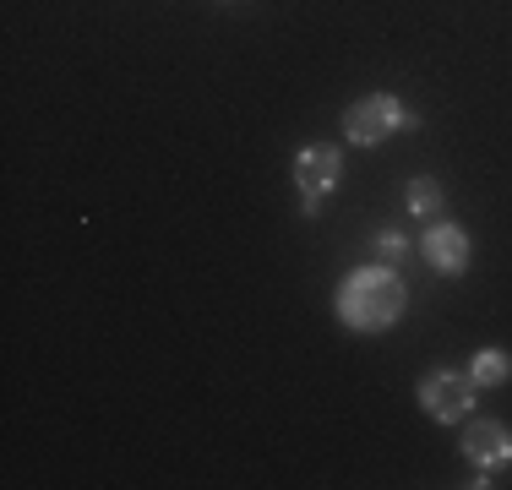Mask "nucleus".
<instances>
[{
  "mask_svg": "<svg viewBox=\"0 0 512 490\" xmlns=\"http://www.w3.org/2000/svg\"><path fill=\"white\" fill-rule=\"evenodd\" d=\"M333 311H338V322L355 327V333H387V327L404 322L409 289H404V278H398L393 267L371 262V267H355V273L338 284Z\"/></svg>",
  "mask_w": 512,
  "mask_h": 490,
  "instance_id": "obj_1",
  "label": "nucleus"
},
{
  "mask_svg": "<svg viewBox=\"0 0 512 490\" xmlns=\"http://www.w3.org/2000/svg\"><path fill=\"white\" fill-rule=\"evenodd\" d=\"M398 131H414V109L404 104V98H393V93L355 98V104L344 109V137L355 147H376V142L398 137Z\"/></svg>",
  "mask_w": 512,
  "mask_h": 490,
  "instance_id": "obj_2",
  "label": "nucleus"
},
{
  "mask_svg": "<svg viewBox=\"0 0 512 490\" xmlns=\"http://www.w3.org/2000/svg\"><path fill=\"white\" fill-rule=\"evenodd\" d=\"M295 196H300V213L316 218L322 213V202L333 196L338 186H344V153H338L333 142H311L295 153Z\"/></svg>",
  "mask_w": 512,
  "mask_h": 490,
  "instance_id": "obj_3",
  "label": "nucleus"
},
{
  "mask_svg": "<svg viewBox=\"0 0 512 490\" xmlns=\"http://www.w3.org/2000/svg\"><path fill=\"white\" fill-rule=\"evenodd\" d=\"M474 376L469 371H453V365H436V371L420 376V409L431 414L436 425H458L463 414L474 409Z\"/></svg>",
  "mask_w": 512,
  "mask_h": 490,
  "instance_id": "obj_4",
  "label": "nucleus"
},
{
  "mask_svg": "<svg viewBox=\"0 0 512 490\" xmlns=\"http://www.w3.org/2000/svg\"><path fill=\"white\" fill-rule=\"evenodd\" d=\"M420 256H425V262H431L442 278H463V273H469V262H474V240H469V229L436 218V224L420 235Z\"/></svg>",
  "mask_w": 512,
  "mask_h": 490,
  "instance_id": "obj_5",
  "label": "nucleus"
},
{
  "mask_svg": "<svg viewBox=\"0 0 512 490\" xmlns=\"http://www.w3.org/2000/svg\"><path fill=\"white\" fill-rule=\"evenodd\" d=\"M463 458L474 463V469H502V463H512V431L502 420H469V431L458 436Z\"/></svg>",
  "mask_w": 512,
  "mask_h": 490,
  "instance_id": "obj_6",
  "label": "nucleus"
},
{
  "mask_svg": "<svg viewBox=\"0 0 512 490\" xmlns=\"http://www.w3.org/2000/svg\"><path fill=\"white\" fill-rule=\"evenodd\" d=\"M404 207H409L414 218H442V207H447L442 180H436V175H414L409 186H404Z\"/></svg>",
  "mask_w": 512,
  "mask_h": 490,
  "instance_id": "obj_7",
  "label": "nucleus"
},
{
  "mask_svg": "<svg viewBox=\"0 0 512 490\" xmlns=\"http://www.w3.org/2000/svg\"><path fill=\"white\" fill-rule=\"evenodd\" d=\"M469 376H474V387H480V392L502 387L507 376H512V354H507V349H480V354L469 360Z\"/></svg>",
  "mask_w": 512,
  "mask_h": 490,
  "instance_id": "obj_8",
  "label": "nucleus"
},
{
  "mask_svg": "<svg viewBox=\"0 0 512 490\" xmlns=\"http://www.w3.org/2000/svg\"><path fill=\"white\" fill-rule=\"evenodd\" d=\"M371 251H376V256H387V262H398V256H404V251H409V240H404V235H398V229H382V235H376V240H371Z\"/></svg>",
  "mask_w": 512,
  "mask_h": 490,
  "instance_id": "obj_9",
  "label": "nucleus"
}]
</instances>
